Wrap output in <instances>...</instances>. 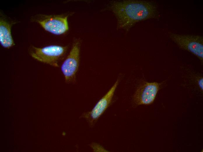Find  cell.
Returning a JSON list of instances; mask_svg holds the SVG:
<instances>
[{
    "instance_id": "1",
    "label": "cell",
    "mask_w": 203,
    "mask_h": 152,
    "mask_svg": "<svg viewBox=\"0 0 203 152\" xmlns=\"http://www.w3.org/2000/svg\"><path fill=\"white\" fill-rule=\"evenodd\" d=\"M107 8L114 14L117 28L127 32L136 23L148 19L160 17L157 6L149 1L125 0L110 2Z\"/></svg>"
},
{
    "instance_id": "2",
    "label": "cell",
    "mask_w": 203,
    "mask_h": 152,
    "mask_svg": "<svg viewBox=\"0 0 203 152\" xmlns=\"http://www.w3.org/2000/svg\"><path fill=\"white\" fill-rule=\"evenodd\" d=\"M169 38L181 49L196 56L202 64L203 63V37L200 35L182 34L171 32Z\"/></svg>"
},
{
    "instance_id": "3",
    "label": "cell",
    "mask_w": 203,
    "mask_h": 152,
    "mask_svg": "<svg viewBox=\"0 0 203 152\" xmlns=\"http://www.w3.org/2000/svg\"><path fill=\"white\" fill-rule=\"evenodd\" d=\"M67 46L52 45L43 48L32 46L30 53L31 56L41 62L58 67V62L64 56Z\"/></svg>"
},
{
    "instance_id": "4",
    "label": "cell",
    "mask_w": 203,
    "mask_h": 152,
    "mask_svg": "<svg viewBox=\"0 0 203 152\" xmlns=\"http://www.w3.org/2000/svg\"><path fill=\"white\" fill-rule=\"evenodd\" d=\"M118 77L107 92L97 102L90 111L82 114L80 118L85 119L90 127H93L98 119L111 104L116 90L120 81Z\"/></svg>"
},
{
    "instance_id": "5",
    "label": "cell",
    "mask_w": 203,
    "mask_h": 152,
    "mask_svg": "<svg viewBox=\"0 0 203 152\" xmlns=\"http://www.w3.org/2000/svg\"><path fill=\"white\" fill-rule=\"evenodd\" d=\"M162 83L143 81L139 85L132 99L133 106L148 105L155 100Z\"/></svg>"
},
{
    "instance_id": "6",
    "label": "cell",
    "mask_w": 203,
    "mask_h": 152,
    "mask_svg": "<svg viewBox=\"0 0 203 152\" xmlns=\"http://www.w3.org/2000/svg\"><path fill=\"white\" fill-rule=\"evenodd\" d=\"M80 53V43L76 40L73 43L69 55L61 66V71L67 83L75 81L79 67Z\"/></svg>"
},
{
    "instance_id": "7",
    "label": "cell",
    "mask_w": 203,
    "mask_h": 152,
    "mask_svg": "<svg viewBox=\"0 0 203 152\" xmlns=\"http://www.w3.org/2000/svg\"><path fill=\"white\" fill-rule=\"evenodd\" d=\"M36 20L46 30L55 34H62L69 29L67 16H46Z\"/></svg>"
},
{
    "instance_id": "8",
    "label": "cell",
    "mask_w": 203,
    "mask_h": 152,
    "mask_svg": "<svg viewBox=\"0 0 203 152\" xmlns=\"http://www.w3.org/2000/svg\"><path fill=\"white\" fill-rule=\"evenodd\" d=\"M11 25L3 19L0 22V42L1 45L6 48L13 46L14 42L11 33Z\"/></svg>"
},
{
    "instance_id": "9",
    "label": "cell",
    "mask_w": 203,
    "mask_h": 152,
    "mask_svg": "<svg viewBox=\"0 0 203 152\" xmlns=\"http://www.w3.org/2000/svg\"><path fill=\"white\" fill-rule=\"evenodd\" d=\"M90 146L94 151H107L100 145L96 143H93L91 144Z\"/></svg>"
}]
</instances>
